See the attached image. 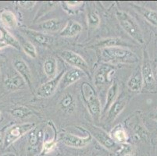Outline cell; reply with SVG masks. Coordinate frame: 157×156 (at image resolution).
Wrapping results in <instances>:
<instances>
[{
  "instance_id": "obj_10",
  "label": "cell",
  "mask_w": 157,
  "mask_h": 156,
  "mask_svg": "<svg viewBox=\"0 0 157 156\" xmlns=\"http://www.w3.org/2000/svg\"><path fill=\"white\" fill-rule=\"evenodd\" d=\"M64 72L62 71L61 74L58 75V77L56 76L54 79L47 81L46 83L40 86L36 91L37 96L42 98H47L52 96L56 92L57 88H59V82H60V80Z\"/></svg>"
},
{
  "instance_id": "obj_40",
  "label": "cell",
  "mask_w": 157,
  "mask_h": 156,
  "mask_svg": "<svg viewBox=\"0 0 157 156\" xmlns=\"http://www.w3.org/2000/svg\"><path fill=\"white\" fill-rule=\"evenodd\" d=\"M0 75H1V72H0Z\"/></svg>"
},
{
  "instance_id": "obj_7",
  "label": "cell",
  "mask_w": 157,
  "mask_h": 156,
  "mask_svg": "<svg viewBox=\"0 0 157 156\" xmlns=\"http://www.w3.org/2000/svg\"><path fill=\"white\" fill-rule=\"evenodd\" d=\"M59 140L65 145L74 148H85L91 143L92 140V135L88 134L86 137H78L72 134L62 133L59 135Z\"/></svg>"
},
{
  "instance_id": "obj_23",
  "label": "cell",
  "mask_w": 157,
  "mask_h": 156,
  "mask_svg": "<svg viewBox=\"0 0 157 156\" xmlns=\"http://www.w3.org/2000/svg\"><path fill=\"white\" fill-rule=\"evenodd\" d=\"M118 94H119V85L117 81H113L107 91L106 99H105V107H104L105 112L109 111L111 105L117 98Z\"/></svg>"
},
{
  "instance_id": "obj_33",
  "label": "cell",
  "mask_w": 157,
  "mask_h": 156,
  "mask_svg": "<svg viewBox=\"0 0 157 156\" xmlns=\"http://www.w3.org/2000/svg\"><path fill=\"white\" fill-rule=\"evenodd\" d=\"M19 6H21V7H23L25 10H31L33 7L35 6L36 2H34V1H21V2H18Z\"/></svg>"
},
{
  "instance_id": "obj_39",
  "label": "cell",
  "mask_w": 157,
  "mask_h": 156,
  "mask_svg": "<svg viewBox=\"0 0 157 156\" xmlns=\"http://www.w3.org/2000/svg\"><path fill=\"white\" fill-rule=\"evenodd\" d=\"M155 72H156V76H157V67H156V70H155Z\"/></svg>"
},
{
  "instance_id": "obj_6",
  "label": "cell",
  "mask_w": 157,
  "mask_h": 156,
  "mask_svg": "<svg viewBox=\"0 0 157 156\" xmlns=\"http://www.w3.org/2000/svg\"><path fill=\"white\" fill-rule=\"evenodd\" d=\"M59 55L67 63L72 66L74 68L83 71L85 74L90 76L89 67L87 62L79 54L71 50H62L59 51Z\"/></svg>"
},
{
  "instance_id": "obj_2",
  "label": "cell",
  "mask_w": 157,
  "mask_h": 156,
  "mask_svg": "<svg viewBox=\"0 0 157 156\" xmlns=\"http://www.w3.org/2000/svg\"><path fill=\"white\" fill-rule=\"evenodd\" d=\"M116 17L123 30L139 44L145 43L143 32L137 24L135 20L129 13L122 10H118L116 13Z\"/></svg>"
},
{
  "instance_id": "obj_37",
  "label": "cell",
  "mask_w": 157,
  "mask_h": 156,
  "mask_svg": "<svg viewBox=\"0 0 157 156\" xmlns=\"http://www.w3.org/2000/svg\"><path fill=\"white\" fill-rule=\"evenodd\" d=\"M1 156H17L15 154L13 153H6V154H4Z\"/></svg>"
},
{
  "instance_id": "obj_17",
  "label": "cell",
  "mask_w": 157,
  "mask_h": 156,
  "mask_svg": "<svg viewBox=\"0 0 157 156\" xmlns=\"http://www.w3.org/2000/svg\"><path fill=\"white\" fill-rule=\"evenodd\" d=\"M4 84L9 90L16 91V90H19L24 88L26 84V82L24 81L20 74H18L17 72H14L13 74L11 73L6 76L4 79Z\"/></svg>"
},
{
  "instance_id": "obj_26",
  "label": "cell",
  "mask_w": 157,
  "mask_h": 156,
  "mask_svg": "<svg viewBox=\"0 0 157 156\" xmlns=\"http://www.w3.org/2000/svg\"><path fill=\"white\" fill-rule=\"evenodd\" d=\"M110 136L115 142L121 143V144H124L128 139V134L121 125H118L114 127L113 130L111 131Z\"/></svg>"
},
{
  "instance_id": "obj_1",
  "label": "cell",
  "mask_w": 157,
  "mask_h": 156,
  "mask_svg": "<svg viewBox=\"0 0 157 156\" xmlns=\"http://www.w3.org/2000/svg\"><path fill=\"white\" fill-rule=\"evenodd\" d=\"M100 52L102 59L108 63L133 64L138 61V55L135 52L124 47L102 48Z\"/></svg>"
},
{
  "instance_id": "obj_18",
  "label": "cell",
  "mask_w": 157,
  "mask_h": 156,
  "mask_svg": "<svg viewBox=\"0 0 157 156\" xmlns=\"http://www.w3.org/2000/svg\"><path fill=\"white\" fill-rule=\"evenodd\" d=\"M131 6L135 9V10L138 14L142 16L144 19L146 20L149 24H152L157 28V12L156 11L151 10V9L146 8V7L142 6L138 4H131Z\"/></svg>"
},
{
  "instance_id": "obj_20",
  "label": "cell",
  "mask_w": 157,
  "mask_h": 156,
  "mask_svg": "<svg viewBox=\"0 0 157 156\" xmlns=\"http://www.w3.org/2000/svg\"><path fill=\"white\" fill-rule=\"evenodd\" d=\"M128 44L125 42L124 40L119 38H107L103 39L98 40L95 44V46L102 48H113V47H126L128 46Z\"/></svg>"
},
{
  "instance_id": "obj_16",
  "label": "cell",
  "mask_w": 157,
  "mask_h": 156,
  "mask_svg": "<svg viewBox=\"0 0 157 156\" xmlns=\"http://www.w3.org/2000/svg\"><path fill=\"white\" fill-rule=\"evenodd\" d=\"M58 105L59 109L64 113H72L76 109V100L71 93H66L59 99Z\"/></svg>"
},
{
  "instance_id": "obj_27",
  "label": "cell",
  "mask_w": 157,
  "mask_h": 156,
  "mask_svg": "<svg viewBox=\"0 0 157 156\" xmlns=\"http://www.w3.org/2000/svg\"><path fill=\"white\" fill-rule=\"evenodd\" d=\"M42 132L41 131H38L36 127L33 129L30 132L29 138H28V144L29 148H37L42 141Z\"/></svg>"
},
{
  "instance_id": "obj_38",
  "label": "cell",
  "mask_w": 157,
  "mask_h": 156,
  "mask_svg": "<svg viewBox=\"0 0 157 156\" xmlns=\"http://www.w3.org/2000/svg\"><path fill=\"white\" fill-rule=\"evenodd\" d=\"M2 144H3V138H2V134H1V133H0V147L2 146Z\"/></svg>"
},
{
  "instance_id": "obj_19",
  "label": "cell",
  "mask_w": 157,
  "mask_h": 156,
  "mask_svg": "<svg viewBox=\"0 0 157 156\" xmlns=\"http://www.w3.org/2000/svg\"><path fill=\"white\" fill-rule=\"evenodd\" d=\"M82 30H83V27L81 24L77 21H70L61 30L59 35L61 37H74L81 33Z\"/></svg>"
},
{
  "instance_id": "obj_13",
  "label": "cell",
  "mask_w": 157,
  "mask_h": 156,
  "mask_svg": "<svg viewBox=\"0 0 157 156\" xmlns=\"http://www.w3.org/2000/svg\"><path fill=\"white\" fill-rule=\"evenodd\" d=\"M24 31L28 38H31L33 41H35L38 45H41L42 47L48 46L53 41L52 37L43 34V33L38 32V31L31 29L24 30Z\"/></svg>"
},
{
  "instance_id": "obj_3",
  "label": "cell",
  "mask_w": 157,
  "mask_h": 156,
  "mask_svg": "<svg viewBox=\"0 0 157 156\" xmlns=\"http://www.w3.org/2000/svg\"><path fill=\"white\" fill-rule=\"evenodd\" d=\"M81 93L83 96L88 111L93 120H98L102 113L101 103L95 90L88 83L85 82L81 87Z\"/></svg>"
},
{
  "instance_id": "obj_4",
  "label": "cell",
  "mask_w": 157,
  "mask_h": 156,
  "mask_svg": "<svg viewBox=\"0 0 157 156\" xmlns=\"http://www.w3.org/2000/svg\"><path fill=\"white\" fill-rule=\"evenodd\" d=\"M35 124L25 123V124H17L10 127L6 132L3 138V148H7L15 141L20 139L24 134L31 132L35 128Z\"/></svg>"
},
{
  "instance_id": "obj_21",
  "label": "cell",
  "mask_w": 157,
  "mask_h": 156,
  "mask_svg": "<svg viewBox=\"0 0 157 156\" xmlns=\"http://www.w3.org/2000/svg\"><path fill=\"white\" fill-rule=\"evenodd\" d=\"M0 21L7 28L15 29L17 27L16 15L9 10H3L0 12Z\"/></svg>"
},
{
  "instance_id": "obj_36",
  "label": "cell",
  "mask_w": 157,
  "mask_h": 156,
  "mask_svg": "<svg viewBox=\"0 0 157 156\" xmlns=\"http://www.w3.org/2000/svg\"><path fill=\"white\" fill-rule=\"evenodd\" d=\"M7 46H8V45L4 42V41L2 39V38H0V49H2V48H5V47H7Z\"/></svg>"
},
{
  "instance_id": "obj_14",
  "label": "cell",
  "mask_w": 157,
  "mask_h": 156,
  "mask_svg": "<svg viewBox=\"0 0 157 156\" xmlns=\"http://www.w3.org/2000/svg\"><path fill=\"white\" fill-rule=\"evenodd\" d=\"M127 86H128V89L132 92L138 93L143 89L144 82L141 69H137L132 74V75L129 77V79L127 82Z\"/></svg>"
},
{
  "instance_id": "obj_12",
  "label": "cell",
  "mask_w": 157,
  "mask_h": 156,
  "mask_svg": "<svg viewBox=\"0 0 157 156\" xmlns=\"http://www.w3.org/2000/svg\"><path fill=\"white\" fill-rule=\"evenodd\" d=\"M13 68L18 74L21 75L28 86L31 87L32 84V74L26 62L22 59H15L13 62Z\"/></svg>"
},
{
  "instance_id": "obj_29",
  "label": "cell",
  "mask_w": 157,
  "mask_h": 156,
  "mask_svg": "<svg viewBox=\"0 0 157 156\" xmlns=\"http://www.w3.org/2000/svg\"><path fill=\"white\" fill-rule=\"evenodd\" d=\"M10 114L15 118L24 119L32 114L30 108L25 106H18L10 110Z\"/></svg>"
},
{
  "instance_id": "obj_32",
  "label": "cell",
  "mask_w": 157,
  "mask_h": 156,
  "mask_svg": "<svg viewBox=\"0 0 157 156\" xmlns=\"http://www.w3.org/2000/svg\"><path fill=\"white\" fill-rule=\"evenodd\" d=\"M56 142L55 141V138L52 140H49V141H46L44 142L43 144V147H42V152H44L45 154H47L50 151H52L54 148H55Z\"/></svg>"
},
{
  "instance_id": "obj_34",
  "label": "cell",
  "mask_w": 157,
  "mask_h": 156,
  "mask_svg": "<svg viewBox=\"0 0 157 156\" xmlns=\"http://www.w3.org/2000/svg\"><path fill=\"white\" fill-rule=\"evenodd\" d=\"M64 3H66L68 8H75V7L82 5L83 2H81V1H70V2H65Z\"/></svg>"
},
{
  "instance_id": "obj_15",
  "label": "cell",
  "mask_w": 157,
  "mask_h": 156,
  "mask_svg": "<svg viewBox=\"0 0 157 156\" xmlns=\"http://www.w3.org/2000/svg\"><path fill=\"white\" fill-rule=\"evenodd\" d=\"M127 103H128V99H127L126 97L117 98V100L114 101V103L111 105L109 111H108L107 121L109 123H111L117 118L118 116L122 112L123 110L124 109V108L126 107Z\"/></svg>"
},
{
  "instance_id": "obj_9",
  "label": "cell",
  "mask_w": 157,
  "mask_h": 156,
  "mask_svg": "<svg viewBox=\"0 0 157 156\" xmlns=\"http://www.w3.org/2000/svg\"><path fill=\"white\" fill-rule=\"evenodd\" d=\"M114 72H115V69L111 66H101L94 75V84L95 87L101 88L110 82L112 74H113Z\"/></svg>"
},
{
  "instance_id": "obj_31",
  "label": "cell",
  "mask_w": 157,
  "mask_h": 156,
  "mask_svg": "<svg viewBox=\"0 0 157 156\" xmlns=\"http://www.w3.org/2000/svg\"><path fill=\"white\" fill-rule=\"evenodd\" d=\"M58 2H44L43 5L41 6L39 10L38 11V13H37L36 17H42L44 15V13H46L48 11L52 10V9H53L56 6H57Z\"/></svg>"
},
{
  "instance_id": "obj_24",
  "label": "cell",
  "mask_w": 157,
  "mask_h": 156,
  "mask_svg": "<svg viewBox=\"0 0 157 156\" xmlns=\"http://www.w3.org/2000/svg\"><path fill=\"white\" fill-rule=\"evenodd\" d=\"M0 32L2 34L1 38L8 46H11L17 50L21 49V47L18 39H17L8 30L4 28L3 27H0Z\"/></svg>"
},
{
  "instance_id": "obj_22",
  "label": "cell",
  "mask_w": 157,
  "mask_h": 156,
  "mask_svg": "<svg viewBox=\"0 0 157 156\" xmlns=\"http://www.w3.org/2000/svg\"><path fill=\"white\" fill-rule=\"evenodd\" d=\"M43 70L45 74L50 80L57 76V61L53 56H48L44 61Z\"/></svg>"
},
{
  "instance_id": "obj_30",
  "label": "cell",
  "mask_w": 157,
  "mask_h": 156,
  "mask_svg": "<svg viewBox=\"0 0 157 156\" xmlns=\"http://www.w3.org/2000/svg\"><path fill=\"white\" fill-rule=\"evenodd\" d=\"M87 22H88V26L90 28L95 29L100 24V17H99V16L96 13L90 12L87 15Z\"/></svg>"
},
{
  "instance_id": "obj_41",
  "label": "cell",
  "mask_w": 157,
  "mask_h": 156,
  "mask_svg": "<svg viewBox=\"0 0 157 156\" xmlns=\"http://www.w3.org/2000/svg\"><path fill=\"white\" fill-rule=\"evenodd\" d=\"M0 117H1V114H0Z\"/></svg>"
},
{
  "instance_id": "obj_5",
  "label": "cell",
  "mask_w": 157,
  "mask_h": 156,
  "mask_svg": "<svg viewBox=\"0 0 157 156\" xmlns=\"http://www.w3.org/2000/svg\"><path fill=\"white\" fill-rule=\"evenodd\" d=\"M86 130L89 131V134L93 137L101 145L109 151H115L117 149V144L114 141L111 136L107 134L105 131L94 125H88Z\"/></svg>"
},
{
  "instance_id": "obj_25",
  "label": "cell",
  "mask_w": 157,
  "mask_h": 156,
  "mask_svg": "<svg viewBox=\"0 0 157 156\" xmlns=\"http://www.w3.org/2000/svg\"><path fill=\"white\" fill-rule=\"evenodd\" d=\"M62 26V21L59 19H50L39 24V28L48 32H56L59 31Z\"/></svg>"
},
{
  "instance_id": "obj_28",
  "label": "cell",
  "mask_w": 157,
  "mask_h": 156,
  "mask_svg": "<svg viewBox=\"0 0 157 156\" xmlns=\"http://www.w3.org/2000/svg\"><path fill=\"white\" fill-rule=\"evenodd\" d=\"M20 45H21V48L24 50V51L29 57L32 59H35L37 57V51L35 45H33L31 41L25 40L24 38L21 37L20 40Z\"/></svg>"
},
{
  "instance_id": "obj_11",
  "label": "cell",
  "mask_w": 157,
  "mask_h": 156,
  "mask_svg": "<svg viewBox=\"0 0 157 156\" xmlns=\"http://www.w3.org/2000/svg\"><path fill=\"white\" fill-rule=\"evenodd\" d=\"M85 74L81 70L76 68H73L65 72L63 75L59 84V88L60 89H64L69 86L72 85L74 83L78 82V81L85 77Z\"/></svg>"
},
{
  "instance_id": "obj_8",
  "label": "cell",
  "mask_w": 157,
  "mask_h": 156,
  "mask_svg": "<svg viewBox=\"0 0 157 156\" xmlns=\"http://www.w3.org/2000/svg\"><path fill=\"white\" fill-rule=\"evenodd\" d=\"M142 70V77H143L144 88L148 91H154L155 89V80L154 77V74L152 73V64H151L149 57L146 51H144V59Z\"/></svg>"
},
{
  "instance_id": "obj_35",
  "label": "cell",
  "mask_w": 157,
  "mask_h": 156,
  "mask_svg": "<svg viewBox=\"0 0 157 156\" xmlns=\"http://www.w3.org/2000/svg\"><path fill=\"white\" fill-rule=\"evenodd\" d=\"M150 117L152 119V120H155V121H157V108L152 112V113H151Z\"/></svg>"
}]
</instances>
